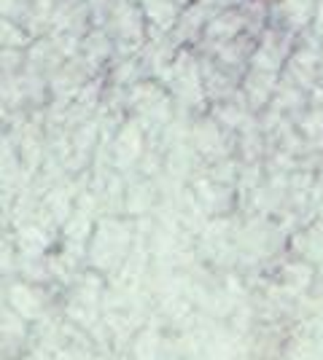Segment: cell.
Returning a JSON list of instances; mask_svg holds the SVG:
<instances>
[{
  "instance_id": "6da1fadb",
  "label": "cell",
  "mask_w": 323,
  "mask_h": 360,
  "mask_svg": "<svg viewBox=\"0 0 323 360\" xmlns=\"http://www.w3.org/2000/svg\"><path fill=\"white\" fill-rule=\"evenodd\" d=\"M312 19H315V27L323 32V3H318V6H315V14H312Z\"/></svg>"
}]
</instances>
